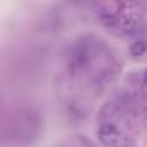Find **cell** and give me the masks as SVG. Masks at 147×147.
<instances>
[{"instance_id": "obj_1", "label": "cell", "mask_w": 147, "mask_h": 147, "mask_svg": "<svg viewBox=\"0 0 147 147\" xmlns=\"http://www.w3.org/2000/svg\"><path fill=\"white\" fill-rule=\"evenodd\" d=\"M99 138H100V142H102L106 147H118V144L121 142L119 131H118L116 126L111 125V123H106V125L100 126V130H99Z\"/></svg>"}, {"instance_id": "obj_2", "label": "cell", "mask_w": 147, "mask_h": 147, "mask_svg": "<svg viewBox=\"0 0 147 147\" xmlns=\"http://www.w3.org/2000/svg\"><path fill=\"white\" fill-rule=\"evenodd\" d=\"M147 50V43H145V40H137V42H133L131 43V47H130V54L131 55H142L144 52Z\"/></svg>"}, {"instance_id": "obj_3", "label": "cell", "mask_w": 147, "mask_h": 147, "mask_svg": "<svg viewBox=\"0 0 147 147\" xmlns=\"http://www.w3.org/2000/svg\"><path fill=\"white\" fill-rule=\"evenodd\" d=\"M144 80H145V83H147V71H145V76H144Z\"/></svg>"}]
</instances>
